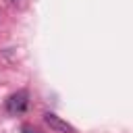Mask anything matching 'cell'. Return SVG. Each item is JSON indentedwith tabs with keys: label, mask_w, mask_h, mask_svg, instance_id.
Segmentation results:
<instances>
[{
	"label": "cell",
	"mask_w": 133,
	"mask_h": 133,
	"mask_svg": "<svg viewBox=\"0 0 133 133\" xmlns=\"http://www.w3.org/2000/svg\"><path fill=\"white\" fill-rule=\"evenodd\" d=\"M44 121H46V125H48L52 131H56V133H77L73 125H69L66 121H62V118L56 116L54 112H46V114H44Z\"/></svg>",
	"instance_id": "cell-2"
},
{
	"label": "cell",
	"mask_w": 133,
	"mask_h": 133,
	"mask_svg": "<svg viewBox=\"0 0 133 133\" xmlns=\"http://www.w3.org/2000/svg\"><path fill=\"white\" fill-rule=\"evenodd\" d=\"M21 133H39V129L31 127V125H23V127H21Z\"/></svg>",
	"instance_id": "cell-3"
},
{
	"label": "cell",
	"mask_w": 133,
	"mask_h": 133,
	"mask_svg": "<svg viewBox=\"0 0 133 133\" xmlns=\"http://www.w3.org/2000/svg\"><path fill=\"white\" fill-rule=\"evenodd\" d=\"M27 104H29V94H27L25 89H21V91L8 96V100H6V110H8L10 114H21V112L27 108Z\"/></svg>",
	"instance_id": "cell-1"
}]
</instances>
